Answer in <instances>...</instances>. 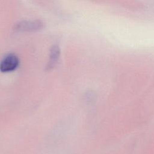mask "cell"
Returning <instances> with one entry per match:
<instances>
[{"mask_svg":"<svg viewBox=\"0 0 154 154\" xmlns=\"http://www.w3.org/2000/svg\"><path fill=\"white\" fill-rule=\"evenodd\" d=\"M60 54V51L58 46L55 45L51 48L48 63L46 67L47 70H50L55 67V66L56 65V64L58 61Z\"/></svg>","mask_w":154,"mask_h":154,"instance_id":"cell-3","label":"cell"},{"mask_svg":"<svg viewBox=\"0 0 154 154\" xmlns=\"http://www.w3.org/2000/svg\"><path fill=\"white\" fill-rule=\"evenodd\" d=\"M43 23L40 20H23L14 24L13 29L16 31L34 32L42 29Z\"/></svg>","mask_w":154,"mask_h":154,"instance_id":"cell-1","label":"cell"},{"mask_svg":"<svg viewBox=\"0 0 154 154\" xmlns=\"http://www.w3.org/2000/svg\"><path fill=\"white\" fill-rule=\"evenodd\" d=\"M19 64V59L14 54H8L0 63V70L2 72H7L16 69Z\"/></svg>","mask_w":154,"mask_h":154,"instance_id":"cell-2","label":"cell"}]
</instances>
